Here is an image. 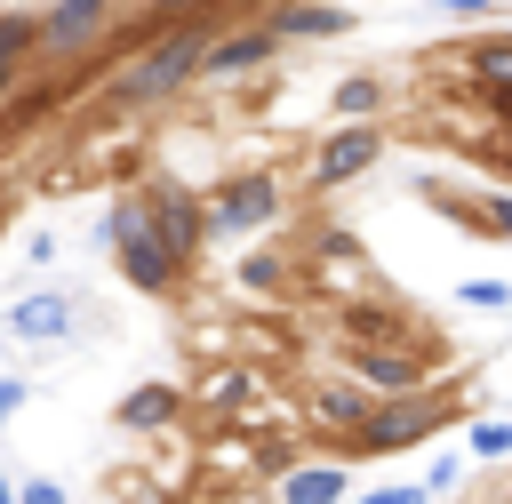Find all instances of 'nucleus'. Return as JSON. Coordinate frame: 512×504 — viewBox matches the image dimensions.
<instances>
[{"instance_id":"obj_1","label":"nucleus","mask_w":512,"mask_h":504,"mask_svg":"<svg viewBox=\"0 0 512 504\" xmlns=\"http://www.w3.org/2000/svg\"><path fill=\"white\" fill-rule=\"evenodd\" d=\"M208 16H192V24H160L120 72H112V104L120 112H136V104H160V96H176V88H192L200 80V64H208Z\"/></svg>"},{"instance_id":"obj_2","label":"nucleus","mask_w":512,"mask_h":504,"mask_svg":"<svg viewBox=\"0 0 512 504\" xmlns=\"http://www.w3.org/2000/svg\"><path fill=\"white\" fill-rule=\"evenodd\" d=\"M104 248H112L120 280H128V288H144V296H176V288H184V272H192V264L160 240V224H152L144 192H120V200L104 208Z\"/></svg>"},{"instance_id":"obj_3","label":"nucleus","mask_w":512,"mask_h":504,"mask_svg":"<svg viewBox=\"0 0 512 504\" xmlns=\"http://www.w3.org/2000/svg\"><path fill=\"white\" fill-rule=\"evenodd\" d=\"M448 408H456V384H448V392L424 384V392H408V400H376V408L360 416V432H344L328 456H344V464H360V456H408V448H424V440L448 424Z\"/></svg>"},{"instance_id":"obj_4","label":"nucleus","mask_w":512,"mask_h":504,"mask_svg":"<svg viewBox=\"0 0 512 504\" xmlns=\"http://www.w3.org/2000/svg\"><path fill=\"white\" fill-rule=\"evenodd\" d=\"M344 376L368 400H408L432 384V344H344Z\"/></svg>"},{"instance_id":"obj_5","label":"nucleus","mask_w":512,"mask_h":504,"mask_svg":"<svg viewBox=\"0 0 512 504\" xmlns=\"http://www.w3.org/2000/svg\"><path fill=\"white\" fill-rule=\"evenodd\" d=\"M264 224H280V176L272 168L224 176V192L208 200V240H256Z\"/></svg>"},{"instance_id":"obj_6","label":"nucleus","mask_w":512,"mask_h":504,"mask_svg":"<svg viewBox=\"0 0 512 504\" xmlns=\"http://www.w3.org/2000/svg\"><path fill=\"white\" fill-rule=\"evenodd\" d=\"M144 208H152L160 240H168L184 264H200V248H208V200H200L192 184H176V176H144Z\"/></svg>"},{"instance_id":"obj_7","label":"nucleus","mask_w":512,"mask_h":504,"mask_svg":"<svg viewBox=\"0 0 512 504\" xmlns=\"http://www.w3.org/2000/svg\"><path fill=\"white\" fill-rule=\"evenodd\" d=\"M184 416H192V392L168 384V376H144V384H128V392L112 400V424L136 432V440H176Z\"/></svg>"},{"instance_id":"obj_8","label":"nucleus","mask_w":512,"mask_h":504,"mask_svg":"<svg viewBox=\"0 0 512 504\" xmlns=\"http://www.w3.org/2000/svg\"><path fill=\"white\" fill-rule=\"evenodd\" d=\"M384 160V128L376 120H344L336 136H320V152H312V192H344L352 176H368Z\"/></svg>"},{"instance_id":"obj_9","label":"nucleus","mask_w":512,"mask_h":504,"mask_svg":"<svg viewBox=\"0 0 512 504\" xmlns=\"http://www.w3.org/2000/svg\"><path fill=\"white\" fill-rule=\"evenodd\" d=\"M112 8L120 0H56L48 16H40V64H64V56H80L104 24H112Z\"/></svg>"},{"instance_id":"obj_10","label":"nucleus","mask_w":512,"mask_h":504,"mask_svg":"<svg viewBox=\"0 0 512 504\" xmlns=\"http://www.w3.org/2000/svg\"><path fill=\"white\" fill-rule=\"evenodd\" d=\"M272 56H280V40H272V24L256 16V24H232V32H216V40H208L200 80H248V72H264Z\"/></svg>"},{"instance_id":"obj_11","label":"nucleus","mask_w":512,"mask_h":504,"mask_svg":"<svg viewBox=\"0 0 512 504\" xmlns=\"http://www.w3.org/2000/svg\"><path fill=\"white\" fill-rule=\"evenodd\" d=\"M376 400L352 384V376H320V384H304V432H320V440H344V432H360V416H368Z\"/></svg>"},{"instance_id":"obj_12","label":"nucleus","mask_w":512,"mask_h":504,"mask_svg":"<svg viewBox=\"0 0 512 504\" xmlns=\"http://www.w3.org/2000/svg\"><path fill=\"white\" fill-rule=\"evenodd\" d=\"M272 496L280 504H352V464L344 456H304L272 480Z\"/></svg>"},{"instance_id":"obj_13","label":"nucleus","mask_w":512,"mask_h":504,"mask_svg":"<svg viewBox=\"0 0 512 504\" xmlns=\"http://www.w3.org/2000/svg\"><path fill=\"white\" fill-rule=\"evenodd\" d=\"M0 328H8V336H24V344H64V336L80 328V304H72V296H56V288H40V296L8 304V312H0Z\"/></svg>"},{"instance_id":"obj_14","label":"nucleus","mask_w":512,"mask_h":504,"mask_svg":"<svg viewBox=\"0 0 512 504\" xmlns=\"http://www.w3.org/2000/svg\"><path fill=\"white\" fill-rule=\"evenodd\" d=\"M336 320H344V344H432V336L408 320V304H392V296H384V304H376V296H368V304H344Z\"/></svg>"},{"instance_id":"obj_15","label":"nucleus","mask_w":512,"mask_h":504,"mask_svg":"<svg viewBox=\"0 0 512 504\" xmlns=\"http://www.w3.org/2000/svg\"><path fill=\"white\" fill-rule=\"evenodd\" d=\"M256 392H264V368H256V360H216V368L192 384V408L232 416V408H256Z\"/></svg>"},{"instance_id":"obj_16","label":"nucleus","mask_w":512,"mask_h":504,"mask_svg":"<svg viewBox=\"0 0 512 504\" xmlns=\"http://www.w3.org/2000/svg\"><path fill=\"white\" fill-rule=\"evenodd\" d=\"M264 24H272V40H344L352 8H336V0H280Z\"/></svg>"},{"instance_id":"obj_17","label":"nucleus","mask_w":512,"mask_h":504,"mask_svg":"<svg viewBox=\"0 0 512 504\" xmlns=\"http://www.w3.org/2000/svg\"><path fill=\"white\" fill-rule=\"evenodd\" d=\"M32 64H40V16L8 8V16H0V96H8V88H16Z\"/></svg>"},{"instance_id":"obj_18","label":"nucleus","mask_w":512,"mask_h":504,"mask_svg":"<svg viewBox=\"0 0 512 504\" xmlns=\"http://www.w3.org/2000/svg\"><path fill=\"white\" fill-rule=\"evenodd\" d=\"M232 280H240V296H288V248H272V240H256V248H240V264H232Z\"/></svg>"},{"instance_id":"obj_19","label":"nucleus","mask_w":512,"mask_h":504,"mask_svg":"<svg viewBox=\"0 0 512 504\" xmlns=\"http://www.w3.org/2000/svg\"><path fill=\"white\" fill-rule=\"evenodd\" d=\"M464 72H472L480 88H512V32H480V40L464 48Z\"/></svg>"},{"instance_id":"obj_20","label":"nucleus","mask_w":512,"mask_h":504,"mask_svg":"<svg viewBox=\"0 0 512 504\" xmlns=\"http://www.w3.org/2000/svg\"><path fill=\"white\" fill-rule=\"evenodd\" d=\"M376 104H384V80H376V72H344V80L328 88V112H336V120H368Z\"/></svg>"},{"instance_id":"obj_21","label":"nucleus","mask_w":512,"mask_h":504,"mask_svg":"<svg viewBox=\"0 0 512 504\" xmlns=\"http://www.w3.org/2000/svg\"><path fill=\"white\" fill-rule=\"evenodd\" d=\"M464 456L472 464H504L512 456V416H472L464 424Z\"/></svg>"},{"instance_id":"obj_22","label":"nucleus","mask_w":512,"mask_h":504,"mask_svg":"<svg viewBox=\"0 0 512 504\" xmlns=\"http://www.w3.org/2000/svg\"><path fill=\"white\" fill-rule=\"evenodd\" d=\"M448 304H464V312H512V280H456Z\"/></svg>"},{"instance_id":"obj_23","label":"nucleus","mask_w":512,"mask_h":504,"mask_svg":"<svg viewBox=\"0 0 512 504\" xmlns=\"http://www.w3.org/2000/svg\"><path fill=\"white\" fill-rule=\"evenodd\" d=\"M464 224L488 232V240H512V192H480V200L464 208Z\"/></svg>"},{"instance_id":"obj_24","label":"nucleus","mask_w":512,"mask_h":504,"mask_svg":"<svg viewBox=\"0 0 512 504\" xmlns=\"http://www.w3.org/2000/svg\"><path fill=\"white\" fill-rule=\"evenodd\" d=\"M464 472H472V456H464V448H432L424 488H432V496H456V488H464Z\"/></svg>"},{"instance_id":"obj_25","label":"nucleus","mask_w":512,"mask_h":504,"mask_svg":"<svg viewBox=\"0 0 512 504\" xmlns=\"http://www.w3.org/2000/svg\"><path fill=\"white\" fill-rule=\"evenodd\" d=\"M352 504H440L424 480H384V488H368V496H352Z\"/></svg>"},{"instance_id":"obj_26","label":"nucleus","mask_w":512,"mask_h":504,"mask_svg":"<svg viewBox=\"0 0 512 504\" xmlns=\"http://www.w3.org/2000/svg\"><path fill=\"white\" fill-rule=\"evenodd\" d=\"M16 504H64V480L32 472V480H16Z\"/></svg>"},{"instance_id":"obj_27","label":"nucleus","mask_w":512,"mask_h":504,"mask_svg":"<svg viewBox=\"0 0 512 504\" xmlns=\"http://www.w3.org/2000/svg\"><path fill=\"white\" fill-rule=\"evenodd\" d=\"M24 400H32V384H24V376H0V432L16 424V408H24Z\"/></svg>"},{"instance_id":"obj_28","label":"nucleus","mask_w":512,"mask_h":504,"mask_svg":"<svg viewBox=\"0 0 512 504\" xmlns=\"http://www.w3.org/2000/svg\"><path fill=\"white\" fill-rule=\"evenodd\" d=\"M208 8H216V0H152L160 24H192V16H208Z\"/></svg>"},{"instance_id":"obj_29","label":"nucleus","mask_w":512,"mask_h":504,"mask_svg":"<svg viewBox=\"0 0 512 504\" xmlns=\"http://www.w3.org/2000/svg\"><path fill=\"white\" fill-rule=\"evenodd\" d=\"M432 8H440V16H496L488 0H432Z\"/></svg>"},{"instance_id":"obj_30","label":"nucleus","mask_w":512,"mask_h":504,"mask_svg":"<svg viewBox=\"0 0 512 504\" xmlns=\"http://www.w3.org/2000/svg\"><path fill=\"white\" fill-rule=\"evenodd\" d=\"M488 112H496V128L512 136V88H488Z\"/></svg>"},{"instance_id":"obj_31","label":"nucleus","mask_w":512,"mask_h":504,"mask_svg":"<svg viewBox=\"0 0 512 504\" xmlns=\"http://www.w3.org/2000/svg\"><path fill=\"white\" fill-rule=\"evenodd\" d=\"M0 504H16V480H8V472H0Z\"/></svg>"}]
</instances>
